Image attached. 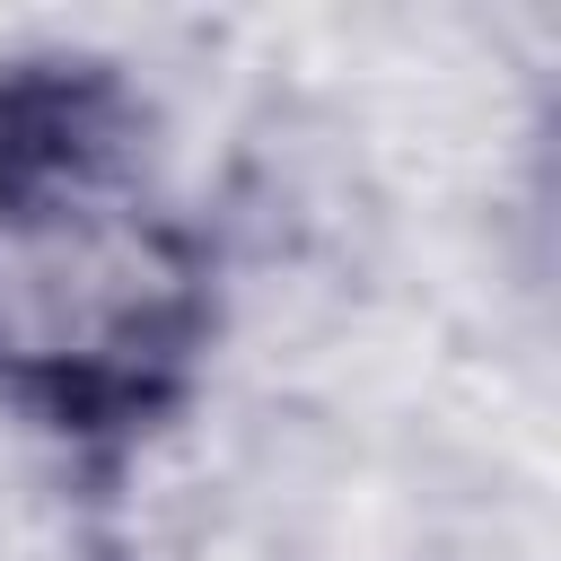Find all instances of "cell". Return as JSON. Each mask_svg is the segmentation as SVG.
Returning <instances> with one entry per match:
<instances>
[{
  "mask_svg": "<svg viewBox=\"0 0 561 561\" xmlns=\"http://www.w3.org/2000/svg\"><path fill=\"white\" fill-rule=\"evenodd\" d=\"M0 561H149V552H140V535L123 526L114 491L61 482L53 500L0 517Z\"/></svg>",
  "mask_w": 561,
  "mask_h": 561,
  "instance_id": "cell-3",
  "label": "cell"
},
{
  "mask_svg": "<svg viewBox=\"0 0 561 561\" xmlns=\"http://www.w3.org/2000/svg\"><path fill=\"white\" fill-rule=\"evenodd\" d=\"M237 298L219 219L167 193L53 245H0V412L79 491H114L210 386Z\"/></svg>",
  "mask_w": 561,
  "mask_h": 561,
  "instance_id": "cell-1",
  "label": "cell"
},
{
  "mask_svg": "<svg viewBox=\"0 0 561 561\" xmlns=\"http://www.w3.org/2000/svg\"><path fill=\"white\" fill-rule=\"evenodd\" d=\"M167 105L114 44H0V245H53L158 202Z\"/></svg>",
  "mask_w": 561,
  "mask_h": 561,
  "instance_id": "cell-2",
  "label": "cell"
}]
</instances>
